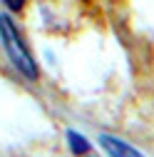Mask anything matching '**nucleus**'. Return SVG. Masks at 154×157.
I'll list each match as a JSON object with an SVG mask.
<instances>
[{"instance_id": "1", "label": "nucleus", "mask_w": 154, "mask_h": 157, "mask_svg": "<svg viewBox=\"0 0 154 157\" xmlns=\"http://www.w3.org/2000/svg\"><path fill=\"white\" fill-rule=\"evenodd\" d=\"M0 40H3L5 55L10 57V63L15 65V70L23 77H28V80H37L40 77L35 57H32L28 43L23 40V35H20V30H17V25L10 15H0Z\"/></svg>"}, {"instance_id": "2", "label": "nucleus", "mask_w": 154, "mask_h": 157, "mask_svg": "<svg viewBox=\"0 0 154 157\" xmlns=\"http://www.w3.org/2000/svg\"><path fill=\"white\" fill-rule=\"evenodd\" d=\"M100 142H102V147L107 150V155L109 157H144L137 147H132L129 142H124V140H119V137H114V135H100Z\"/></svg>"}, {"instance_id": "3", "label": "nucleus", "mask_w": 154, "mask_h": 157, "mask_svg": "<svg viewBox=\"0 0 154 157\" xmlns=\"http://www.w3.org/2000/svg\"><path fill=\"white\" fill-rule=\"evenodd\" d=\"M67 142H70V150H72L75 155H87V152L92 150L90 140L82 137L80 132H75V130H67Z\"/></svg>"}, {"instance_id": "4", "label": "nucleus", "mask_w": 154, "mask_h": 157, "mask_svg": "<svg viewBox=\"0 0 154 157\" xmlns=\"http://www.w3.org/2000/svg\"><path fill=\"white\" fill-rule=\"evenodd\" d=\"M5 3V8L10 10V13H20L23 8H25V0H3Z\"/></svg>"}]
</instances>
